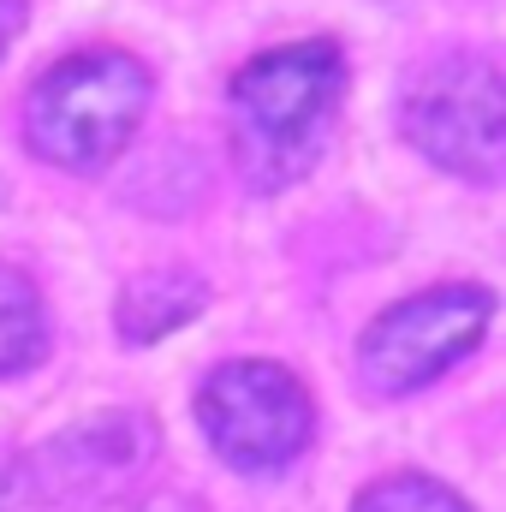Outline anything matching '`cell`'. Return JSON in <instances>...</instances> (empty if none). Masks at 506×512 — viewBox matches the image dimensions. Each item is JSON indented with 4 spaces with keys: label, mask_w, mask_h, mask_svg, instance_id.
I'll use <instances>...</instances> for the list:
<instances>
[{
    "label": "cell",
    "mask_w": 506,
    "mask_h": 512,
    "mask_svg": "<svg viewBox=\"0 0 506 512\" xmlns=\"http://www.w3.org/2000/svg\"><path fill=\"white\" fill-rule=\"evenodd\" d=\"M155 429L137 411H96L72 429H60L30 465V495L48 507H102L149 465Z\"/></svg>",
    "instance_id": "obj_6"
},
{
    "label": "cell",
    "mask_w": 506,
    "mask_h": 512,
    "mask_svg": "<svg viewBox=\"0 0 506 512\" xmlns=\"http://www.w3.org/2000/svg\"><path fill=\"white\" fill-rule=\"evenodd\" d=\"M30 507H36V495H30V477H24V465L0 459V512H30Z\"/></svg>",
    "instance_id": "obj_10"
},
{
    "label": "cell",
    "mask_w": 506,
    "mask_h": 512,
    "mask_svg": "<svg viewBox=\"0 0 506 512\" xmlns=\"http://www.w3.org/2000/svg\"><path fill=\"white\" fill-rule=\"evenodd\" d=\"M18 18H24V0H0V48H6V36L18 30Z\"/></svg>",
    "instance_id": "obj_12"
},
{
    "label": "cell",
    "mask_w": 506,
    "mask_h": 512,
    "mask_svg": "<svg viewBox=\"0 0 506 512\" xmlns=\"http://www.w3.org/2000/svg\"><path fill=\"white\" fill-rule=\"evenodd\" d=\"M358 512H471V507H465L453 489H441L435 477L399 471V477H381L376 489H364Z\"/></svg>",
    "instance_id": "obj_9"
},
{
    "label": "cell",
    "mask_w": 506,
    "mask_h": 512,
    "mask_svg": "<svg viewBox=\"0 0 506 512\" xmlns=\"http://www.w3.org/2000/svg\"><path fill=\"white\" fill-rule=\"evenodd\" d=\"M405 131L435 167L477 179V185H495L506 161L501 72L477 54L429 66L405 96Z\"/></svg>",
    "instance_id": "obj_4"
},
{
    "label": "cell",
    "mask_w": 506,
    "mask_h": 512,
    "mask_svg": "<svg viewBox=\"0 0 506 512\" xmlns=\"http://www.w3.org/2000/svg\"><path fill=\"white\" fill-rule=\"evenodd\" d=\"M197 417H203L209 447L239 471H280L316 435V405H310L304 382L292 370L256 364V358L221 364L197 387Z\"/></svg>",
    "instance_id": "obj_3"
},
{
    "label": "cell",
    "mask_w": 506,
    "mask_h": 512,
    "mask_svg": "<svg viewBox=\"0 0 506 512\" xmlns=\"http://www.w3.org/2000/svg\"><path fill=\"white\" fill-rule=\"evenodd\" d=\"M149 108V72L126 48H90L60 60L24 114V137L54 167H102L126 149Z\"/></svg>",
    "instance_id": "obj_2"
},
{
    "label": "cell",
    "mask_w": 506,
    "mask_h": 512,
    "mask_svg": "<svg viewBox=\"0 0 506 512\" xmlns=\"http://www.w3.org/2000/svg\"><path fill=\"white\" fill-rule=\"evenodd\" d=\"M42 352H48V316H42V298H36V286H30L18 268L0 262V376L42 364Z\"/></svg>",
    "instance_id": "obj_8"
},
{
    "label": "cell",
    "mask_w": 506,
    "mask_h": 512,
    "mask_svg": "<svg viewBox=\"0 0 506 512\" xmlns=\"http://www.w3.org/2000/svg\"><path fill=\"white\" fill-rule=\"evenodd\" d=\"M340 84H346V60L334 42L268 48L233 78L239 161L256 191L298 179V167L316 155V137L340 102Z\"/></svg>",
    "instance_id": "obj_1"
},
{
    "label": "cell",
    "mask_w": 506,
    "mask_h": 512,
    "mask_svg": "<svg viewBox=\"0 0 506 512\" xmlns=\"http://www.w3.org/2000/svg\"><path fill=\"white\" fill-rule=\"evenodd\" d=\"M143 512H209V507H203V501H191V495H155Z\"/></svg>",
    "instance_id": "obj_11"
},
{
    "label": "cell",
    "mask_w": 506,
    "mask_h": 512,
    "mask_svg": "<svg viewBox=\"0 0 506 512\" xmlns=\"http://www.w3.org/2000/svg\"><path fill=\"white\" fill-rule=\"evenodd\" d=\"M209 304V286L185 268H155V274H137L126 292H120V334L149 346L173 328H185L197 310Z\"/></svg>",
    "instance_id": "obj_7"
},
{
    "label": "cell",
    "mask_w": 506,
    "mask_h": 512,
    "mask_svg": "<svg viewBox=\"0 0 506 512\" xmlns=\"http://www.w3.org/2000/svg\"><path fill=\"white\" fill-rule=\"evenodd\" d=\"M489 316H495V298L483 286H435L393 304L358 346L364 382L376 393H411L435 382L489 334Z\"/></svg>",
    "instance_id": "obj_5"
}]
</instances>
